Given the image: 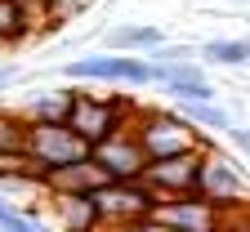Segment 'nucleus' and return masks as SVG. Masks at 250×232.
I'll return each mask as SVG.
<instances>
[{"mask_svg":"<svg viewBox=\"0 0 250 232\" xmlns=\"http://www.w3.org/2000/svg\"><path fill=\"white\" fill-rule=\"evenodd\" d=\"M201 196H206V201H214L219 210H241V206L250 201V183H246V174L237 170L228 156L206 152V165H201Z\"/></svg>","mask_w":250,"mask_h":232,"instance_id":"8","label":"nucleus"},{"mask_svg":"<svg viewBox=\"0 0 250 232\" xmlns=\"http://www.w3.org/2000/svg\"><path fill=\"white\" fill-rule=\"evenodd\" d=\"M103 232H174L161 219H139V223H125V228H103Z\"/></svg>","mask_w":250,"mask_h":232,"instance_id":"20","label":"nucleus"},{"mask_svg":"<svg viewBox=\"0 0 250 232\" xmlns=\"http://www.w3.org/2000/svg\"><path fill=\"white\" fill-rule=\"evenodd\" d=\"M67 81H99V85H125V89H143V85H161V63L143 58V54H89L76 63H62Z\"/></svg>","mask_w":250,"mask_h":232,"instance_id":"2","label":"nucleus"},{"mask_svg":"<svg viewBox=\"0 0 250 232\" xmlns=\"http://www.w3.org/2000/svg\"><path fill=\"white\" fill-rule=\"evenodd\" d=\"M139 116H143V112L134 107V98H125V94H94V89H76L67 125L76 129L85 143H103V139L121 134V129H134V125H139Z\"/></svg>","mask_w":250,"mask_h":232,"instance_id":"1","label":"nucleus"},{"mask_svg":"<svg viewBox=\"0 0 250 232\" xmlns=\"http://www.w3.org/2000/svg\"><path fill=\"white\" fill-rule=\"evenodd\" d=\"M72 98H76V89H36L18 103V112L31 125H58L72 116Z\"/></svg>","mask_w":250,"mask_h":232,"instance_id":"12","label":"nucleus"},{"mask_svg":"<svg viewBox=\"0 0 250 232\" xmlns=\"http://www.w3.org/2000/svg\"><path fill=\"white\" fill-rule=\"evenodd\" d=\"M228 134H232V143H237V148H241V152L250 156V129H246V125H232Z\"/></svg>","mask_w":250,"mask_h":232,"instance_id":"21","label":"nucleus"},{"mask_svg":"<svg viewBox=\"0 0 250 232\" xmlns=\"http://www.w3.org/2000/svg\"><path fill=\"white\" fill-rule=\"evenodd\" d=\"M94 201H99L103 228H125V223L152 219L161 196H156L143 179H112L107 188H99V192H94Z\"/></svg>","mask_w":250,"mask_h":232,"instance_id":"5","label":"nucleus"},{"mask_svg":"<svg viewBox=\"0 0 250 232\" xmlns=\"http://www.w3.org/2000/svg\"><path fill=\"white\" fill-rule=\"evenodd\" d=\"M0 232H45V223H41V210L36 206H14L5 192H0Z\"/></svg>","mask_w":250,"mask_h":232,"instance_id":"17","label":"nucleus"},{"mask_svg":"<svg viewBox=\"0 0 250 232\" xmlns=\"http://www.w3.org/2000/svg\"><path fill=\"white\" fill-rule=\"evenodd\" d=\"M107 183H112V174L89 156V161H76V165H58V170H49L45 183H41V192H45V196H72V192H99V188H107Z\"/></svg>","mask_w":250,"mask_h":232,"instance_id":"11","label":"nucleus"},{"mask_svg":"<svg viewBox=\"0 0 250 232\" xmlns=\"http://www.w3.org/2000/svg\"><path fill=\"white\" fill-rule=\"evenodd\" d=\"M179 112L188 121H197L201 129H232V116L219 107V103H179Z\"/></svg>","mask_w":250,"mask_h":232,"instance_id":"18","label":"nucleus"},{"mask_svg":"<svg viewBox=\"0 0 250 232\" xmlns=\"http://www.w3.org/2000/svg\"><path fill=\"white\" fill-rule=\"evenodd\" d=\"M139 139L147 148L152 161H166V156H183V152H206V134L197 121H188L183 112H143L139 116Z\"/></svg>","mask_w":250,"mask_h":232,"instance_id":"3","label":"nucleus"},{"mask_svg":"<svg viewBox=\"0 0 250 232\" xmlns=\"http://www.w3.org/2000/svg\"><path fill=\"white\" fill-rule=\"evenodd\" d=\"M31 121L18 107H0V152H27Z\"/></svg>","mask_w":250,"mask_h":232,"instance_id":"16","label":"nucleus"},{"mask_svg":"<svg viewBox=\"0 0 250 232\" xmlns=\"http://www.w3.org/2000/svg\"><path fill=\"white\" fill-rule=\"evenodd\" d=\"M31 31H36V22H31L22 0H0V45H18Z\"/></svg>","mask_w":250,"mask_h":232,"instance_id":"14","label":"nucleus"},{"mask_svg":"<svg viewBox=\"0 0 250 232\" xmlns=\"http://www.w3.org/2000/svg\"><path fill=\"white\" fill-rule=\"evenodd\" d=\"M27 156H31V165H36V179L45 183V174L58 170V165L89 161V156H94V143H85L67 121H58V125H31V134H27Z\"/></svg>","mask_w":250,"mask_h":232,"instance_id":"4","label":"nucleus"},{"mask_svg":"<svg viewBox=\"0 0 250 232\" xmlns=\"http://www.w3.org/2000/svg\"><path fill=\"white\" fill-rule=\"evenodd\" d=\"M166 41H161V31L156 27H147V22H134V27H116V31H107V49H116V54H152V49H161Z\"/></svg>","mask_w":250,"mask_h":232,"instance_id":"13","label":"nucleus"},{"mask_svg":"<svg viewBox=\"0 0 250 232\" xmlns=\"http://www.w3.org/2000/svg\"><path fill=\"white\" fill-rule=\"evenodd\" d=\"M174 103H214V85L210 81H192V85H170L166 89Z\"/></svg>","mask_w":250,"mask_h":232,"instance_id":"19","label":"nucleus"},{"mask_svg":"<svg viewBox=\"0 0 250 232\" xmlns=\"http://www.w3.org/2000/svg\"><path fill=\"white\" fill-rule=\"evenodd\" d=\"M210 67H246L250 63V41H228V36H219V41H206L197 49Z\"/></svg>","mask_w":250,"mask_h":232,"instance_id":"15","label":"nucleus"},{"mask_svg":"<svg viewBox=\"0 0 250 232\" xmlns=\"http://www.w3.org/2000/svg\"><path fill=\"white\" fill-rule=\"evenodd\" d=\"M58 232H103V214L94 192H72V196H45Z\"/></svg>","mask_w":250,"mask_h":232,"instance_id":"10","label":"nucleus"},{"mask_svg":"<svg viewBox=\"0 0 250 232\" xmlns=\"http://www.w3.org/2000/svg\"><path fill=\"white\" fill-rule=\"evenodd\" d=\"M94 161H99L112 179H143L152 156H147V148L139 139V129H121V134L94 143Z\"/></svg>","mask_w":250,"mask_h":232,"instance_id":"9","label":"nucleus"},{"mask_svg":"<svg viewBox=\"0 0 250 232\" xmlns=\"http://www.w3.org/2000/svg\"><path fill=\"white\" fill-rule=\"evenodd\" d=\"M241 232H250V214H246V223H241Z\"/></svg>","mask_w":250,"mask_h":232,"instance_id":"23","label":"nucleus"},{"mask_svg":"<svg viewBox=\"0 0 250 232\" xmlns=\"http://www.w3.org/2000/svg\"><path fill=\"white\" fill-rule=\"evenodd\" d=\"M152 219H161L174 232H224L228 228V210H219L206 196H166V201H156Z\"/></svg>","mask_w":250,"mask_h":232,"instance_id":"7","label":"nucleus"},{"mask_svg":"<svg viewBox=\"0 0 250 232\" xmlns=\"http://www.w3.org/2000/svg\"><path fill=\"white\" fill-rule=\"evenodd\" d=\"M210 152V148H206ZM206 152H183V156H166V161H147L143 183L161 196H201V165Z\"/></svg>","mask_w":250,"mask_h":232,"instance_id":"6","label":"nucleus"},{"mask_svg":"<svg viewBox=\"0 0 250 232\" xmlns=\"http://www.w3.org/2000/svg\"><path fill=\"white\" fill-rule=\"evenodd\" d=\"M14 81H18V72H14V67H0V89H9Z\"/></svg>","mask_w":250,"mask_h":232,"instance_id":"22","label":"nucleus"}]
</instances>
